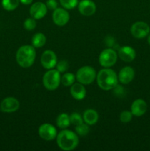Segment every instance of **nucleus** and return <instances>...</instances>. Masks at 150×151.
I'll list each match as a JSON object with an SVG mask.
<instances>
[{
  "mask_svg": "<svg viewBox=\"0 0 150 151\" xmlns=\"http://www.w3.org/2000/svg\"><path fill=\"white\" fill-rule=\"evenodd\" d=\"M20 1V3L24 4V5H29V4H31L33 1V0H19Z\"/></svg>",
  "mask_w": 150,
  "mask_h": 151,
  "instance_id": "c756f323",
  "label": "nucleus"
},
{
  "mask_svg": "<svg viewBox=\"0 0 150 151\" xmlns=\"http://www.w3.org/2000/svg\"><path fill=\"white\" fill-rule=\"evenodd\" d=\"M77 6L79 13L84 16H93L96 10V6L92 0H82Z\"/></svg>",
  "mask_w": 150,
  "mask_h": 151,
  "instance_id": "ddd939ff",
  "label": "nucleus"
},
{
  "mask_svg": "<svg viewBox=\"0 0 150 151\" xmlns=\"http://www.w3.org/2000/svg\"><path fill=\"white\" fill-rule=\"evenodd\" d=\"M47 8L45 3L42 1H36L31 5L29 8V14L35 20L41 19L46 15Z\"/></svg>",
  "mask_w": 150,
  "mask_h": 151,
  "instance_id": "9b49d317",
  "label": "nucleus"
},
{
  "mask_svg": "<svg viewBox=\"0 0 150 151\" xmlns=\"http://www.w3.org/2000/svg\"><path fill=\"white\" fill-rule=\"evenodd\" d=\"M118 57L123 61L129 63L132 62L136 57L135 50L129 46H124L118 50Z\"/></svg>",
  "mask_w": 150,
  "mask_h": 151,
  "instance_id": "2eb2a0df",
  "label": "nucleus"
},
{
  "mask_svg": "<svg viewBox=\"0 0 150 151\" xmlns=\"http://www.w3.org/2000/svg\"><path fill=\"white\" fill-rule=\"evenodd\" d=\"M36 21L33 18H27L26 20L24 22V27L25 29L28 31L33 30L35 27H36Z\"/></svg>",
  "mask_w": 150,
  "mask_h": 151,
  "instance_id": "a878e982",
  "label": "nucleus"
},
{
  "mask_svg": "<svg viewBox=\"0 0 150 151\" xmlns=\"http://www.w3.org/2000/svg\"><path fill=\"white\" fill-rule=\"evenodd\" d=\"M118 60V54L116 50L107 48L102 50L99 56V62L104 68H110L116 64Z\"/></svg>",
  "mask_w": 150,
  "mask_h": 151,
  "instance_id": "423d86ee",
  "label": "nucleus"
},
{
  "mask_svg": "<svg viewBox=\"0 0 150 151\" xmlns=\"http://www.w3.org/2000/svg\"><path fill=\"white\" fill-rule=\"evenodd\" d=\"M71 95L74 99L76 100H82L85 97L87 94L85 85L80 83H74L71 86Z\"/></svg>",
  "mask_w": 150,
  "mask_h": 151,
  "instance_id": "f3484780",
  "label": "nucleus"
},
{
  "mask_svg": "<svg viewBox=\"0 0 150 151\" xmlns=\"http://www.w3.org/2000/svg\"><path fill=\"white\" fill-rule=\"evenodd\" d=\"M20 103L19 100L13 97H8L4 98L0 103V109L4 113H13L19 109Z\"/></svg>",
  "mask_w": 150,
  "mask_h": 151,
  "instance_id": "f8f14e48",
  "label": "nucleus"
},
{
  "mask_svg": "<svg viewBox=\"0 0 150 151\" xmlns=\"http://www.w3.org/2000/svg\"><path fill=\"white\" fill-rule=\"evenodd\" d=\"M57 127L60 129H66L71 125V121L69 115L66 113H62L57 116L56 121Z\"/></svg>",
  "mask_w": 150,
  "mask_h": 151,
  "instance_id": "aec40b11",
  "label": "nucleus"
},
{
  "mask_svg": "<svg viewBox=\"0 0 150 151\" xmlns=\"http://www.w3.org/2000/svg\"><path fill=\"white\" fill-rule=\"evenodd\" d=\"M132 112L129 111H123L120 114L119 116V119L122 123H128L130 122L132 119Z\"/></svg>",
  "mask_w": 150,
  "mask_h": 151,
  "instance_id": "bb28decb",
  "label": "nucleus"
},
{
  "mask_svg": "<svg viewBox=\"0 0 150 151\" xmlns=\"http://www.w3.org/2000/svg\"><path fill=\"white\" fill-rule=\"evenodd\" d=\"M56 139L58 147L65 151L74 150L79 145V137L77 134L67 128L63 129L57 134Z\"/></svg>",
  "mask_w": 150,
  "mask_h": 151,
  "instance_id": "f03ea898",
  "label": "nucleus"
},
{
  "mask_svg": "<svg viewBox=\"0 0 150 151\" xmlns=\"http://www.w3.org/2000/svg\"><path fill=\"white\" fill-rule=\"evenodd\" d=\"M130 32L134 38L141 39L146 37L149 34L150 27L146 22H136L131 27Z\"/></svg>",
  "mask_w": 150,
  "mask_h": 151,
  "instance_id": "0eeeda50",
  "label": "nucleus"
},
{
  "mask_svg": "<svg viewBox=\"0 0 150 151\" xmlns=\"http://www.w3.org/2000/svg\"><path fill=\"white\" fill-rule=\"evenodd\" d=\"M89 131V125L85 123V122L84 123V122L82 123L79 124V125H76V128H75L76 134L77 135L81 136V137H85V136L88 135Z\"/></svg>",
  "mask_w": 150,
  "mask_h": 151,
  "instance_id": "5701e85b",
  "label": "nucleus"
},
{
  "mask_svg": "<svg viewBox=\"0 0 150 151\" xmlns=\"http://www.w3.org/2000/svg\"><path fill=\"white\" fill-rule=\"evenodd\" d=\"M75 76L77 82L83 85H89L96 78V72L92 66H84L78 69Z\"/></svg>",
  "mask_w": 150,
  "mask_h": 151,
  "instance_id": "39448f33",
  "label": "nucleus"
},
{
  "mask_svg": "<svg viewBox=\"0 0 150 151\" xmlns=\"http://www.w3.org/2000/svg\"><path fill=\"white\" fill-rule=\"evenodd\" d=\"M46 42V37L42 32H38L35 33L32 36V45L35 48H41L45 45Z\"/></svg>",
  "mask_w": 150,
  "mask_h": 151,
  "instance_id": "6ab92c4d",
  "label": "nucleus"
},
{
  "mask_svg": "<svg viewBox=\"0 0 150 151\" xmlns=\"http://www.w3.org/2000/svg\"><path fill=\"white\" fill-rule=\"evenodd\" d=\"M130 111L132 115L137 117L143 116L146 112L147 104L142 99H137L132 102L131 105Z\"/></svg>",
  "mask_w": 150,
  "mask_h": 151,
  "instance_id": "dca6fc26",
  "label": "nucleus"
},
{
  "mask_svg": "<svg viewBox=\"0 0 150 151\" xmlns=\"http://www.w3.org/2000/svg\"><path fill=\"white\" fill-rule=\"evenodd\" d=\"M96 80L99 87L104 91L113 89L119 83L118 75L114 70L109 68H104L99 71Z\"/></svg>",
  "mask_w": 150,
  "mask_h": 151,
  "instance_id": "f257e3e1",
  "label": "nucleus"
},
{
  "mask_svg": "<svg viewBox=\"0 0 150 151\" xmlns=\"http://www.w3.org/2000/svg\"><path fill=\"white\" fill-rule=\"evenodd\" d=\"M83 121L88 125H94L99 120V114L94 109H87L82 115Z\"/></svg>",
  "mask_w": 150,
  "mask_h": 151,
  "instance_id": "a211bd4d",
  "label": "nucleus"
},
{
  "mask_svg": "<svg viewBox=\"0 0 150 151\" xmlns=\"http://www.w3.org/2000/svg\"><path fill=\"white\" fill-rule=\"evenodd\" d=\"M147 36H148L147 37V42H148V44L150 45V32H149V34L147 35Z\"/></svg>",
  "mask_w": 150,
  "mask_h": 151,
  "instance_id": "7c9ffc66",
  "label": "nucleus"
},
{
  "mask_svg": "<svg viewBox=\"0 0 150 151\" xmlns=\"http://www.w3.org/2000/svg\"><path fill=\"white\" fill-rule=\"evenodd\" d=\"M41 63L43 67L47 70L54 69L57 63V58L54 52L50 50L44 51L41 55Z\"/></svg>",
  "mask_w": 150,
  "mask_h": 151,
  "instance_id": "1a4fd4ad",
  "label": "nucleus"
},
{
  "mask_svg": "<svg viewBox=\"0 0 150 151\" xmlns=\"http://www.w3.org/2000/svg\"><path fill=\"white\" fill-rule=\"evenodd\" d=\"M60 3L63 8L72 10L78 5V0H60Z\"/></svg>",
  "mask_w": 150,
  "mask_h": 151,
  "instance_id": "b1692460",
  "label": "nucleus"
},
{
  "mask_svg": "<svg viewBox=\"0 0 150 151\" xmlns=\"http://www.w3.org/2000/svg\"><path fill=\"white\" fill-rule=\"evenodd\" d=\"M61 80L60 72L57 69H49L43 76V84L44 86L49 91H54L59 87Z\"/></svg>",
  "mask_w": 150,
  "mask_h": 151,
  "instance_id": "20e7f679",
  "label": "nucleus"
},
{
  "mask_svg": "<svg viewBox=\"0 0 150 151\" xmlns=\"http://www.w3.org/2000/svg\"><path fill=\"white\" fill-rule=\"evenodd\" d=\"M38 134L45 141H52L57 137V131L55 127L51 124L44 123L38 128Z\"/></svg>",
  "mask_w": 150,
  "mask_h": 151,
  "instance_id": "6e6552de",
  "label": "nucleus"
},
{
  "mask_svg": "<svg viewBox=\"0 0 150 151\" xmlns=\"http://www.w3.org/2000/svg\"><path fill=\"white\" fill-rule=\"evenodd\" d=\"M56 69L60 73H64L66 71L68 70L69 67V64L68 63L67 60H61L60 61H58L56 65Z\"/></svg>",
  "mask_w": 150,
  "mask_h": 151,
  "instance_id": "cd10ccee",
  "label": "nucleus"
},
{
  "mask_svg": "<svg viewBox=\"0 0 150 151\" xmlns=\"http://www.w3.org/2000/svg\"><path fill=\"white\" fill-rule=\"evenodd\" d=\"M46 5L47 8L49 10H54L56 8H57V1L56 0H47L46 2Z\"/></svg>",
  "mask_w": 150,
  "mask_h": 151,
  "instance_id": "c85d7f7f",
  "label": "nucleus"
},
{
  "mask_svg": "<svg viewBox=\"0 0 150 151\" xmlns=\"http://www.w3.org/2000/svg\"><path fill=\"white\" fill-rule=\"evenodd\" d=\"M19 0H1V5L4 10L7 11H13L16 10L19 5Z\"/></svg>",
  "mask_w": 150,
  "mask_h": 151,
  "instance_id": "4be33fe9",
  "label": "nucleus"
},
{
  "mask_svg": "<svg viewBox=\"0 0 150 151\" xmlns=\"http://www.w3.org/2000/svg\"><path fill=\"white\" fill-rule=\"evenodd\" d=\"M0 111H1V109H0Z\"/></svg>",
  "mask_w": 150,
  "mask_h": 151,
  "instance_id": "2f4dec72",
  "label": "nucleus"
},
{
  "mask_svg": "<svg viewBox=\"0 0 150 151\" xmlns=\"http://www.w3.org/2000/svg\"><path fill=\"white\" fill-rule=\"evenodd\" d=\"M35 58L36 52L32 45L21 46L16 52V62L22 68H29L32 66Z\"/></svg>",
  "mask_w": 150,
  "mask_h": 151,
  "instance_id": "7ed1b4c3",
  "label": "nucleus"
},
{
  "mask_svg": "<svg viewBox=\"0 0 150 151\" xmlns=\"http://www.w3.org/2000/svg\"><path fill=\"white\" fill-rule=\"evenodd\" d=\"M135 72L133 68L129 66H124V67L121 69L119 75H118L119 82L124 84V85L129 84V83L133 81L134 78H135Z\"/></svg>",
  "mask_w": 150,
  "mask_h": 151,
  "instance_id": "4468645a",
  "label": "nucleus"
},
{
  "mask_svg": "<svg viewBox=\"0 0 150 151\" xmlns=\"http://www.w3.org/2000/svg\"><path fill=\"white\" fill-rule=\"evenodd\" d=\"M69 117H70L71 124L75 125V126H76V125H79V124L82 123V122H84L82 116H81L79 113H76V112L72 113L69 116Z\"/></svg>",
  "mask_w": 150,
  "mask_h": 151,
  "instance_id": "393cba45",
  "label": "nucleus"
},
{
  "mask_svg": "<svg viewBox=\"0 0 150 151\" xmlns=\"http://www.w3.org/2000/svg\"><path fill=\"white\" fill-rule=\"evenodd\" d=\"M75 80H76V76L73 73H71V72H67V73H65L63 76H61L60 83L64 86L69 87L71 86L72 84L74 83Z\"/></svg>",
  "mask_w": 150,
  "mask_h": 151,
  "instance_id": "412c9836",
  "label": "nucleus"
},
{
  "mask_svg": "<svg viewBox=\"0 0 150 151\" xmlns=\"http://www.w3.org/2000/svg\"><path fill=\"white\" fill-rule=\"evenodd\" d=\"M70 19L69 12L67 10L62 7H57L53 10L52 20L56 25L59 27H63L66 25Z\"/></svg>",
  "mask_w": 150,
  "mask_h": 151,
  "instance_id": "9d476101",
  "label": "nucleus"
}]
</instances>
